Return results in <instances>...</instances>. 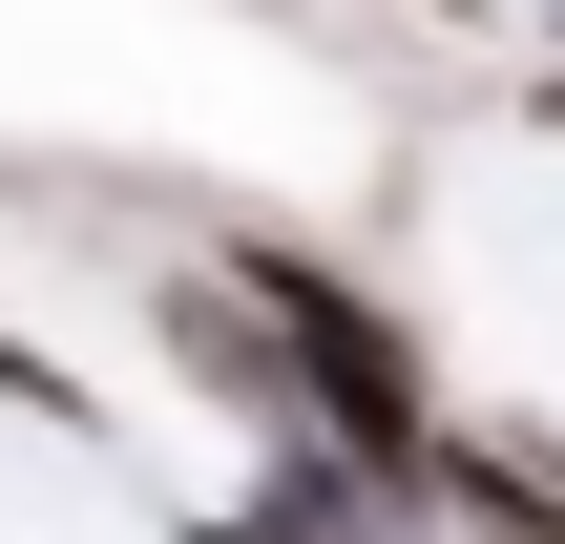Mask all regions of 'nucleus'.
<instances>
[{
  "label": "nucleus",
  "mask_w": 565,
  "mask_h": 544,
  "mask_svg": "<svg viewBox=\"0 0 565 544\" xmlns=\"http://www.w3.org/2000/svg\"><path fill=\"white\" fill-rule=\"evenodd\" d=\"M189 544H356V524H315V503H273V482H252V503H210Z\"/></svg>",
  "instance_id": "obj_1"
}]
</instances>
